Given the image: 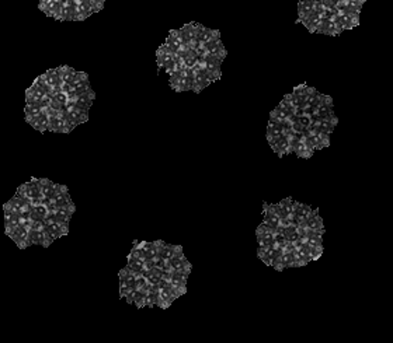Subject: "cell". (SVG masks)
Here are the masks:
<instances>
[{"label":"cell","instance_id":"obj_30","mask_svg":"<svg viewBox=\"0 0 393 343\" xmlns=\"http://www.w3.org/2000/svg\"><path fill=\"white\" fill-rule=\"evenodd\" d=\"M33 126L34 129H37V130H40V132H47L48 130V123H50V115H48V109H47V112L45 114H43L40 118H36V119H30V121H27Z\"/></svg>","mask_w":393,"mask_h":343},{"label":"cell","instance_id":"obj_9","mask_svg":"<svg viewBox=\"0 0 393 343\" xmlns=\"http://www.w3.org/2000/svg\"><path fill=\"white\" fill-rule=\"evenodd\" d=\"M191 264L188 262V259L184 257V254H177L176 257L167 261V269L166 272H187L191 273Z\"/></svg>","mask_w":393,"mask_h":343},{"label":"cell","instance_id":"obj_21","mask_svg":"<svg viewBox=\"0 0 393 343\" xmlns=\"http://www.w3.org/2000/svg\"><path fill=\"white\" fill-rule=\"evenodd\" d=\"M94 98H96V94H94L93 90H90V91H87V93L76 94L72 101L75 102L76 107L82 108V109H86V111H90V107L93 105Z\"/></svg>","mask_w":393,"mask_h":343},{"label":"cell","instance_id":"obj_11","mask_svg":"<svg viewBox=\"0 0 393 343\" xmlns=\"http://www.w3.org/2000/svg\"><path fill=\"white\" fill-rule=\"evenodd\" d=\"M55 240L45 231H38V230H33L30 229L29 231V245H41V247H45L48 248L51 247V244L54 243Z\"/></svg>","mask_w":393,"mask_h":343},{"label":"cell","instance_id":"obj_8","mask_svg":"<svg viewBox=\"0 0 393 343\" xmlns=\"http://www.w3.org/2000/svg\"><path fill=\"white\" fill-rule=\"evenodd\" d=\"M286 245V244H285ZM285 247H279L277 244H272L271 247H265V248H258L257 255L260 258L261 262H264L267 266H272L275 258L278 257L279 254L282 252Z\"/></svg>","mask_w":393,"mask_h":343},{"label":"cell","instance_id":"obj_37","mask_svg":"<svg viewBox=\"0 0 393 343\" xmlns=\"http://www.w3.org/2000/svg\"><path fill=\"white\" fill-rule=\"evenodd\" d=\"M52 97H54V100L57 101V102H59L62 107H66V104L71 101L69 94L66 93V91H64L62 88H57V90H54V91H52Z\"/></svg>","mask_w":393,"mask_h":343},{"label":"cell","instance_id":"obj_26","mask_svg":"<svg viewBox=\"0 0 393 343\" xmlns=\"http://www.w3.org/2000/svg\"><path fill=\"white\" fill-rule=\"evenodd\" d=\"M317 32H319V34H324V35H330V36L338 35L334 15L330 17V18H326V20H322L320 25H319V28H317Z\"/></svg>","mask_w":393,"mask_h":343},{"label":"cell","instance_id":"obj_32","mask_svg":"<svg viewBox=\"0 0 393 343\" xmlns=\"http://www.w3.org/2000/svg\"><path fill=\"white\" fill-rule=\"evenodd\" d=\"M24 112H26V121H30V119L40 118L41 115L45 114L47 108L43 107V105H29V104H26Z\"/></svg>","mask_w":393,"mask_h":343},{"label":"cell","instance_id":"obj_10","mask_svg":"<svg viewBox=\"0 0 393 343\" xmlns=\"http://www.w3.org/2000/svg\"><path fill=\"white\" fill-rule=\"evenodd\" d=\"M256 236H257L258 248H265V247H271L272 244H274L275 231L261 223L257 227V230H256Z\"/></svg>","mask_w":393,"mask_h":343},{"label":"cell","instance_id":"obj_12","mask_svg":"<svg viewBox=\"0 0 393 343\" xmlns=\"http://www.w3.org/2000/svg\"><path fill=\"white\" fill-rule=\"evenodd\" d=\"M312 212H313V209L310 208V206L303 205V203H299V202H295L291 220H292L293 224H296V226H299L300 227L303 223L306 222L307 217L312 215Z\"/></svg>","mask_w":393,"mask_h":343},{"label":"cell","instance_id":"obj_20","mask_svg":"<svg viewBox=\"0 0 393 343\" xmlns=\"http://www.w3.org/2000/svg\"><path fill=\"white\" fill-rule=\"evenodd\" d=\"M317 7V3L314 0H299L298 3V22L306 20L309 15L313 13Z\"/></svg>","mask_w":393,"mask_h":343},{"label":"cell","instance_id":"obj_34","mask_svg":"<svg viewBox=\"0 0 393 343\" xmlns=\"http://www.w3.org/2000/svg\"><path fill=\"white\" fill-rule=\"evenodd\" d=\"M58 70H59V76L64 83H72L78 74V70H75L73 67H69V66H61V67H58Z\"/></svg>","mask_w":393,"mask_h":343},{"label":"cell","instance_id":"obj_22","mask_svg":"<svg viewBox=\"0 0 393 343\" xmlns=\"http://www.w3.org/2000/svg\"><path fill=\"white\" fill-rule=\"evenodd\" d=\"M183 248L180 245H172V244L163 243L160 241V248H159V257L163 258L165 261L172 259L173 257H176L177 254H181Z\"/></svg>","mask_w":393,"mask_h":343},{"label":"cell","instance_id":"obj_17","mask_svg":"<svg viewBox=\"0 0 393 343\" xmlns=\"http://www.w3.org/2000/svg\"><path fill=\"white\" fill-rule=\"evenodd\" d=\"M285 132H288L285 129V125L270 119V121H268V126H267V140H268V143L271 144L274 143L275 140H278L279 137L284 135Z\"/></svg>","mask_w":393,"mask_h":343},{"label":"cell","instance_id":"obj_6","mask_svg":"<svg viewBox=\"0 0 393 343\" xmlns=\"http://www.w3.org/2000/svg\"><path fill=\"white\" fill-rule=\"evenodd\" d=\"M271 146L272 151L278 156V157H284V156H288V154H292L291 153V130L285 132L284 135L279 137L278 140H275L274 143L270 144Z\"/></svg>","mask_w":393,"mask_h":343},{"label":"cell","instance_id":"obj_39","mask_svg":"<svg viewBox=\"0 0 393 343\" xmlns=\"http://www.w3.org/2000/svg\"><path fill=\"white\" fill-rule=\"evenodd\" d=\"M131 290H132V287L129 286L128 282H127L125 279H122V278H120V297L124 299Z\"/></svg>","mask_w":393,"mask_h":343},{"label":"cell","instance_id":"obj_40","mask_svg":"<svg viewBox=\"0 0 393 343\" xmlns=\"http://www.w3.org/2000/svg\"><path fill=\"white\" fill-rule=\"evenodd\" d=\"M90 3L93 4V7L97 10V13L99 11H101L103 10V7H104V3H106V0H90Z\"/></svg>","mask_w":393,"mask_h":343},{"label":"cell","instance_id":"obj_29","mask_svg":"<svg viewBox=\"0 0 393 343\" xmlns=\"http://www.w3.org/2000/svg\"><path fill=\"white\" fill-rule=\"evenodd\" d=\"M142 245L143 251L146 254V258H148V262L155 259V258L159 257V248H160V241H152V243H146V241H142L141 243Z\"/></svg>","mask_w":393,"mask_h":343},{"label":"cell","instance_id":"obj_5","mask_svg":"<svg viewBox=\"0 0 393 343\" xmlns=\"http://www.w3.org/2000/svg\"><path fill=\"white\" fill-rule=\"evenodd\" d=\"M263 224L264 226H267V227H270L271 230H274V231H277V230L282 226V219L279 217L278 215H277V212L274 210V208H272V205L270 203H264L263 205Z\"/></svg>","mask_w":393,"mask_h":343},{"label":"cell","instance_id":"obj_15","mask_svg":"<svg viewBox=\"0 0 393 343\" xmlns=\"http://www.w3.org/2000/svg\"><path fill=\"white\" fill-rule=\"evenodd\" d=\"M293 206H295V200H292L291 198H286L282 199L279 203L272 205L274 210L277 212V215L282 219V220H291L293 212ZM292 222V220H291Z\"/></svg>","mask_w":393,"mask_h":343},{"label":"cell","instance_id":"obj_13","mask_svg":"<svg viewBox=\"0 0 393 343\" xmlns=\"http://www.w3.org/2000/svg\"><path fill=\"white\" fill-rule=\"evenodd\" d=\"M51 202L55 203L57 206H68V205H73L71 195H69V192H68V186L55 184V191H54L52 196H51Z\"/></svg>","mask_w":393,"mask_h":343},{"label":"cell","instance_id":"obj_3","mask_svg":"<svg viewBox=\"0 0 393 343\" xmlns=\"http://www.w3.org/2000/svg\"><path fill=\"white\" fill-rule=\"evenodd\" d=\"M17 192L23 195L26 199H29L31 202V205H38L41 203V191H40V185H38V181L33 179L30 182L23 184L22 186H19Z\"/></svg>","mask_w":393,"mask_h":343},{"label":"cell","instance_id":"obj_31","mask_svg":"<svg viewBox=\"0 0 393 343\" xmlns=\"http://www.w3.org/2000/svg\"><path fill=\"white\" fill-rule=\"evenodd\" d=\"M38 185H40V191H41V199H51L52 193L55 191V184L50 181V179H37Z\"/></svg>","mask_w":393,"mask_h":343},{"label":"cell","instance_id":"obj_27","mask_svg":"<svg viewBox=\"0 0 393 343\" xmlns=\"http://www.w3.org/2000/svg\"><path fill=\"white\" fill-rule=\"evenodd\" d=\"M44 80L47 81V84L52 88V91L54 90H57V88H61V86H62V79H61V76H59V70L58 69H50V70H47L45 72V74H43Z\"/></svg>","mask_w":393,"mask_h":343},{"label":"cell","instance_id":"obj_4","mask_svg":"<svg viewBox=\"0 0 393 343\" xmlns=\"http://www.w3.org/2000/svg\"><path fill=\"white\" fill-rule=\"evenodd\" d=\"M156 56H157V66L166 69V72L167 73L172 70L173 67L176 66V63H177V60L180 59V57H176V55H174L172 50L169 49L166 45H162V46L157 49Z\"/></svg>","mask_w":393,"mask_h":343},{"label":"cell","instance_id":"obj_23","mask_svg":"<svg viewBox=\"0 0 393 343\" xmlns=\"http://www.w3.org/2000/svg\"><path fill=\"white\" fill-rule=\"evenodd\" d=\"M299 227V226H298ZM300 227L307 230H324V224H323V219L319 215V209H314L312 215L307 217V220Z\"/></svg>","mask_w":393,"mask_h":343},{"label":"cell","instance_id":"obj_38","mask_svg":"<svg viewBox=\"0 0 393 343\" xmlns=\"http://www.w3.org/2000/svg\"><path fill=\"white\" fill-rule=\"evenodd\" d=\"M277 108L281 109V111H284V112H286L288 115H295V107H293L292 104L286 100V98H284V100L281 101L278 105H277Z\"/></svg>","mask_w":393,"mask_h":343},{"label":"cell","instance_id":"obj_14","mask_svg":"<svg viewBox=\"0 0 393 343\" xmlns=\"http://www.w3.org/2000/svg\"><path fill=\"white\" fill-rule=\"evenodd\" d=\"M215 39H221V32H219L218 29L207 28V27H204V25H201V24L197 25V39H195V42H200L205 45V43L215 41Z\"/></svg>","mask_w":393,"mask_h":343},{"label":"cell","instance_id":"obj_36","mask_svg":"<svg viewBox=\"0 0 393 343\" xmlns=\"http://www.w3.org/2000/svg\"><path fill=\"white\" fill-rule=\"evenodd\" d=\"M138 276H139V275H136L135 272L131 271L128 266H127V268H124V269L120 272V278L127 280V282L129 283V286L132 287V289H135L136 279H138Z\"/></svg>","mask_w":393,"mask_h":343},{"label":"cell","instance_id":"obj_7","mask_svg":"<svg viewBox=\"0 0 393 343\" xmlns=\"http://www.w3.org/2000/svg\"><path fill=\"white\" fill-rule=\"evenodd\" d=\"M29 231H30V220H26L19 229H16L12 234H9V237L17 244V247H19L20 250H24V248L30 247Z\"/></svg>","mask_w":393,"mask_h":343},{"label":"cell","instance_id":"obj_33","mask_svg":"<svg viewBox=\"0 0 393 343\" xmlns=\"http://www.w3.org/2000/svg\"><path fill=\"white\" fill-rule=\"evenodd\" d=\"M43 100H44L43 95L37 93L33 87H30L29 90H27V93H26V104H29V105H43L44 107Z\"/></svg>","mask_w":393,"mask_h":343},{"label":"cell","instance_id":"obj_19","mask_svg":"<svg viewBox=\"0 0 393 343\" xmlns=\"http://www.w3.org/2000/svg\"><path fill=\"white\" fill-rule=\"evenodd\" d=\"M322 20L323 18H322V14H320V1H319V3H317V7H316V10H314L313 13L307 17L306 20H303V21H302V24L306 27L309 32L314 34V32H317V28H319V25H320Z\"/></svg>","mask_w":393,"mask_h":343},{"label":"cell","instance_id":"obj_16","mask_svg":"<svg viewBox=\"0 0 393 343\" xmlns=\"http://www.w3.org/2000/svg\"><path fill=\"white\" fill-rule=\"evenodd\" d=\"M41 11H44L48 17H52L58 21H62V14H61V4L59 0H48L44 4H38Z\"/></svg>","mask_w":393,"mask_h":343},{"label":"cell","instance_id":"obj_25","mask_svg":"<svg viewBox=\"0 0 393 343\" xmlns=\"http://www.w3.org/2000/svg\"><path fill=\"white\" fill-rule=\"evenodd\" d=\"M26 222L22 216L10 215L8 212H5V229H6V234H12L16 229H19L23 223Z\"/></svg>","mask_w":393,"mask_h":343},{"label":"cell","instance_id":"obj_28","mask_svg":"<svg viewBox=\"0 0 393 343\" xmlns=\"http://www.w3.org/2000/svg\"><path fill=\"white\" fill-rule=\"evenodd\" d=\"M365 0H343L336 10H344V11H351V13H361V8L364 6Z\"/></svg>","mask_w":393,"mask_h":343},{"label":"cell","instance_id":"obj_35","mask_svg":"<svg viewBox=\"0 0 393 343\" xmlns=\"http://www.w3.org/2000/svg\"><path fill=\"white\" fill-rule=\"evenodd\" d=\"M127 266H128L132 272H135L136 275H142L143 271L146 269V264H145L143 261H141V259L132 257V255L128 257V265H127Z\"/></svg>","mask_w":393,"mask_h":343},{"label":"cell","instance_id":"obj_18","mask_svg":"<svg viewBox=\"0 0 393 343\" xmlns=\"http://www.w3.org/2000/svg\"><path fill=\"white\" fill-rule=\"evenodd\" d=\"M72 87L75 88V93L80 94V93H87L92 90V86H90V81H89V74L83 72H78L76 77L73 79V81L71 83Z\"/></svg>","mask_w":393,"mask_h":343},{"label":"cell","instance_id":"obj_1","mask_svg":"<svg viewBox=\"0 0 393 343\" xmlns=\"http://www.w3.org/2000/svg\"><path fill=\"white\" fill-rule=\"evenodd\" d=\"M170 77V86L174 91H191L193 88V69L187 67L186 64L181 67L177 73L169 74Z\"/></svg>","mask_w":393,"mask_h":343},{"label":"cell","instance_id":"obj_2","mask_svg":"<svg viewBox=\"0 0 393 343\" xmlns=\"http://www.w3.org/2000/svg\"><path fill=\"white\" fill-rule=\"evenodd\" d=\"M64 114L65 116H66V119L71 122L75 128H76L78 125H80V123H85V122L89 121V111L76 107L75 102L72 100L69 101V102L66 104V107L64 108Z\"/></svg>","mask_w":393,"mask_h":343},{"label":"cell","instance_id":"obj_24","mask_svg":"<svg viewBox=\"0 0 393 343\" xmlns=\"http://www.w3.org/2000/svg\"><path fill=\"white\" fill-rule=\"evenodd\" d=\"M62 21H75V0H59Z\"/></svg>","mask_w":393,"mask_h":343}]
</instances>
